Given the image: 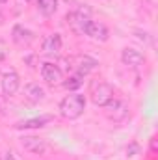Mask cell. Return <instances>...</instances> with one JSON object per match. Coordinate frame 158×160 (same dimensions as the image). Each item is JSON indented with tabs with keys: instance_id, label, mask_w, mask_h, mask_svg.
I'll list each match as a JSON object with an SVG mask.
<instances>
[{
	"instance_id": "obj_20",
	"label": "cell",
	"mask_w": 158,
	"mask_h": 160,
	"mask_svg": "<svg viewBox=\"0 0 158 160\" xmlns=\"http://www.w3.org/2000/svg\"><path fill=\"white\" fill-rule=\"evenodd\" d=\"M0 2H2V4H4V2H7V0H0Z\"/></svg>"
},
{
	"instance_id": "obj_4",
	"label": "cell",
	"mask_w": 158,
	"mask_h": 160,
	"mask_svg": "<svg viewBox=\"0 0 158 160\" xmlns=\"http://www.w3.org/2000/svg\"><path fill=\"white\" fill-rule=\"evenodd\" d=\"M41 78L47 84H50V86H56V84H60L63 80V73L56 63L45 62V63H41Z\"/></svg>"
},
{
	"instance_id": "obj_3",
	"label": "cell",
	"mask_w": 158,
	"mask_h": 160,
	"mask_svg": "<svg viewBox=\"0 0 158 160\" xmlns=\"http://www.w3.org/2000/svg\"><path fill=\"white\" fill-rule=\"evenodd\" d=\"M91 21V17H89V11L86 9H78V11H73V13H69L67 15V22H69V26H71V30L75 32V34H80V36H84V32H86V26H87V22Z\"/></svg>"
},
{
	"instance_id": "obj_19",
	"label": "cell",
	"mask_w": 158,
	"mask_h": 160,
	"mask_svg": "<svg viewBox=\"0 0 158 160\" xmlns=\"http://www.w3.org/2000/svg\"><path fill=\"white\" fill-rule=\"evenodd\" d=\"M0 24H4V13L0 11Z\"/></svg>"
},
{
	"instance_id": "obj_10",
	"label": "cell",
	"mask_w": 158,
	"mask_h": 160,
	"mask_svg": "<svg viewBox=\"0 0 158 160\" xmlns=\"http://www.w3.org/2000/svg\"><path fill=\"white\" fill-rule=\"evenodd\" d=\"M84 34L89 36L93 41H101V43H104V41L108 39V28L102 22H97V21H89Z\"/></svg>"
},
{
	"instance_id": "obj_16",
	"label": "cell",
	"mask_w": 158,
	"mask_h": 160,
	"mask_svg": "<svg viewBox=\"0 0 158 160\" xmlns=\"http://www.w3.org/2000/svg\"><path fill=\"white\" fill-rule=\"evenodd\" d=\"M82 80H84V77H80V75H73V77H69V78L63 82V86H65L67 89H78L80 86H82Z\"/></svg>"
},
{
	"instance_id": "obj_8",
	"label": "cell",
	"mask_w": 158,
	"mask_h": 160,
	"mask_svg": "<svg viewBox=\"0 0 158 160\" xmlns=\"http://www.w3.org/2000/svg\"><path fill=\"white\" fill-rule=\"evenodd\" d=\"M121 62H123L126 67L136 69V67H140V65L145 63V54L140 52L138 48H123V52H121Z\"/></svg>"
},
{
	"instance_id": "obj_17",
	"label": "cell",
	"mask_w": 158,
	"mask_h": 160,
	"mask_svg": "<svg viewBox=\"0 0 158 160\" xmlns=\"http://www.w3.org/2000/svg\"><path fill=\"white\" fill-rule=\"evenodd\" d=\"M6 56H7V47H6V43H4V41L0 39V62H2Z\"/></svg>"
},
{
	"instance_id": "obj_15",
	"label": "cell",
	"mask_w": 158,
	"mask_h": 160,
	"mask_svg": "<svg viewBox=\"0 0 158 160\" xmlns=\"http://www.w3.org/2000/svg\"><path fill=\"white\" fill-rule=\"evenodd\" d=\"M37 8H39V11L43 15L50 17L58 9V0H37Z\"/></svg>"
},
{
	"instance_id": "obj_11",
	"label": "cell",
	"mask_w": 158,
	"mask_h": 160,
	"mask_svg": "<svg viewBox=\"0 0 158 160\" xmlns=\"http://www.w3.org/2000/svg\"><path fill=\"white\" fill-rule=\"evenodd\" d=\"M62 50V36L60 34H50L43 39V52L47 56H56Z\"/></svg>"
},
{
	"instance_id": "obj_14",
	"label": "cell",
	"mask_w": 158,
	"mask_h": 160,
	"mask_svg": "<svg viewBox=\"0 0 158 160\" xmlns=\"http://www.w3.org/2000/svg\"><path fill=\"white\" fill-rule=\"evenodd\" d=\"M99 63H97V60H93V58H89V56H84V58H80L78 60V65H77V75L80 77H86L89 71H93L95 67H97Z\"/></svg>"
},
{
	"instance_id": "obj_6",
	"label": "cell",
	"mask_w": 158,
	"mask_h": 160,
	"mask_svg": "<svg viewBox=\"0 0 158 160\" xmlns=\"http://www.w3.org/2000/svg\"><path fill=\"white\" fill-rule=\"evenodd\" d=\"M0 86H2V93L6 97H11V95H15L19 91L21 78H19V75L15 71H7V73H4V77L0 80Z\"/></svg>"
},
{
	"instance_id": "obj_12",
	"label": "cell",
	"mask_w": 158,
	"mask_h": 160,
	"mask_svg": "<svg viewBox=\"0 0 158 160\" xmlns=\"http://www.w3.org/2000/svg\"><path fill=\"white\" fill-rule=\"evenodd\" d=\"M24 97L30 102H41V101H45V89L41 88L39 84H36V82L26 84L24 86Z\"/></svg>"
},
{
	"instance_id": "obj_13",
	"label": "cell",
	"mask_w": 158,
	"mask_h": 160,
	"mask_svg": "<svg viewBox=\"0 0 158 160\" xmlns=\"http://www.w3.org/2000/svg\"><path fill=\"white\" fill-rule=\"evenodd\" d=\"M50 121H52L50 116H39V118H32V119L17 123V128H41V127H45Z\"/></svg>"
},
{
	"instance_id": "obj_7",
	"label": "cell",
	"mask_w": 158,
	"mask_h": 160,
	"mask_svg": "<svg viewBox=\"0 0 158 160\" xmlns=\"http://www.w3.org/2000/svg\"><path fill=\"white\" fill-rule=\"evenodd\" d=\"M21 145L24 147V151H28L32 155H45V151H47V142L39 136H22Z\"/></svg>"
},
{
	"instance_id": "obj_18",
	"label": "cell",
	"mask_w": 158,
	"mask_h": 160,
	"mask_svg": "<svg viewBox=\"0 0 158 160\" xmlns=\"http://www.w3.org/2000/svg\"><path fill=\"white\" fill-rule=\"evenodd\" d=\"M0 160H17V157H15V153L7 151V153H4V155L0 157Z\"/></svg>"
},
{
	"instance_id": "obj_5",
	"label": "cell",
	"mask_w": 158,
	"mask_h": 160,
	"mask_svg": "<svg viewBox=\"0 0 158 160\" xmlns=\"http://www.w3.org/2000/svg\"><path fill=\"white\" fill-rule=\"evenodd\" d=\"M104 110H106V116H108L110 119H114V121H121V119H125V118L128 116V106H126V102L119 101V99H116V97L104 106Z\"/></svg>"
},
{
	"instance_id": "obj_21",
	"label": "cell",
	"mask_w": 158,
	"mask_h": 160,
	"mask_svg": "<svg viewBox=\"0 0 158 160\" xmlns=\"http://www.w3.org/2000/svg\"><path fill=\"white\" fill-rule=\"evenodd\" d=\"M26 2H30V0H26Z\"/></svg>"
},
{
	"instance_id": "obj_9",
	"label": "cell",
	"mask_w": 158,
	"mask_h": 160,
	"mask_svg": "<svg viewBox=\"0 0 158 160\" xmlns=\"http://www.w3.org/2000/svg\"><path fill=\"white\" fill-rule=\"evenodd\" d=\"M11 39H13V43H17L19 47H28L32 41L36 39V36H34V32H32V30L24 28L22 24H17V26H13Z\"/></svg>"
},
{
	"instance_id": "obj_1",
	"label": "cell",
	"mask_w": 158,
	"mask_h": 160,
	"mask_svg": "<svg viewBox=\"0 0 158 160\" xmlns=\"http://www.w3.org/2000/svg\"><path fill=\"white\" fill-rule=\"evenodd\" d=\"M86 110V97L80 93L67 95L62 102H60V114L65 119H78Z\"/></svg>"
},
{
	"instance_id": "obj_2",
	"label": "cell",
	"mask_w": 158,
	"mask_h": 160,
	"mask_svg": "<svg viewBox=\"0 0 158 160\" xmlns=\"http://www.w3.org/2000/svg\"><path fill=\"white\" fill-rule=\"evenodd\" d=\"M112 99H114V88H112L110 84L99 82V84L93 86V89H91V101H93L95 106L104 108Z\"/></svg>"
}]
</instances>
